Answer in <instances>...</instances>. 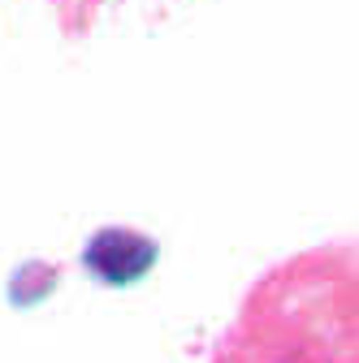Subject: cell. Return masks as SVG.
I'll return each instance as SVG.
<instances>
[{"label": "cell", "mask_w": 359, "mask_h": 363, "mask_svg": "<svg viewBox=\"0 0 359 363\" xmlns=\"http://www.w3.org/2000/svg\"><path fill=\"white\" fill-rule=\"evenodd\" d=\"M152 259H156V247L143 234H126V230H104L87 247V264L104 281H134L139 272H148Z\"/></svg>", "instance_id": "cell-1"}, {"label": "cell", "mask_w": 359, "mask_h": 363, "mask_svg": "<svg viewBox=\"0 0 359 363\" xmlns=\"http://www.w3.org/2000/svg\"><path fill=\"white\" fill-rule=\"evenodd\" d=\"M70 9H92V5H100V0H65Z\"/></svg>", "instance_id": "cell-2"}]
</instances>
